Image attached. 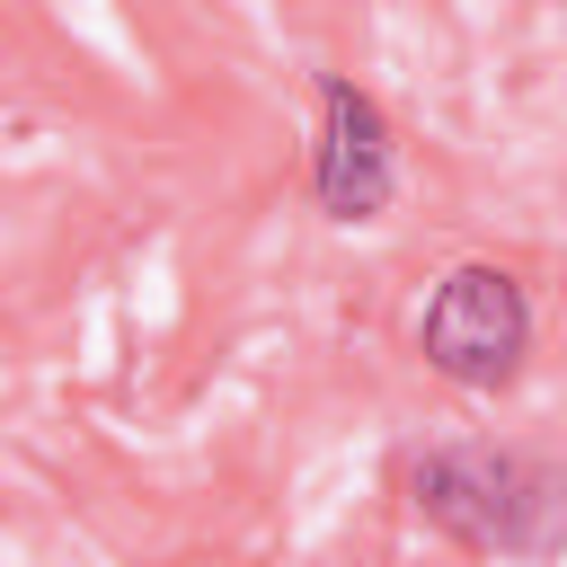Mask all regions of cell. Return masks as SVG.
<instances>
[{"mask_svg":"<svg viewBox=\"0 0 567 567\" xmlns=\"http://www.w3.org/2000/svg\"><path fill=\"white\" fill-rule=\"evenodd\" d=\"M416 363L461 390V399H496L532 372V346H540V310H532V284L505 266V257H461L434 275V292L416 301V328H408Z\"/></svg>","mask_w":567,"mask_h":567,"instance_id":"cell-2","label":"cell"},{"mask_svg":"<svg viewBox=\"0 0 567 567\" xmlns=\"http://www.w3.org/2000/svg\"><path fill=\"white\" fill-rule=\"evenodd\" d=\"M310 204L328 230H372L399 204V124L354 71H310Z\"/></svg>","mask_w":567,"mask_h":567,"instance_id":"cell-3","label":"cell"},{"mask_svg":"<svg viewBox=\"0 0 567 567\" xmlns=\"http://www.w3.org/2000/svg\"><path fill=\"white\" fill-rule=\"evenodd\" d=\"M399 496L434 540H452L470 558L540 567V558L567 549V470L532 443L434 434L399 461Z\"/></svg>","mask_w":567,"mask_h":567,"instance_id":"cell-1","label":"cell"}]
</instances>
